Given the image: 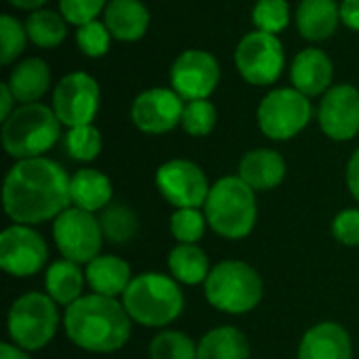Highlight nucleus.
<instances>
[{"label":"nucleus","mask_w":359,"mask_h":359,"mask_svg":"<svg viewBox=\"0 0 359 359\" xmlns=\"http://www.w3.org/2000/svg\"><path fill=\"white\" fill-rule=\"evenodd\" d=\"M2 206L6 217L19 225L55 221L72 206L65 168L44 156L17 160L4 177Z\"/></svg>","instance_id":"obj_1"},{"label":"nucleus","mask_w":359,"mask_h":359,"mask_svg":"<svg viewBox=\"0 0 359 359\" xmlns=\"http://www.w3.org/2000/svg\"><path fill=\"white\" fill-rule=\"evenodd\" d=\"M63 330L74 347L107 355L120 351L130 341L133 320L120 299L90 292L65 307Z\"/></svg>","instance_id":"obj_2"},{"label":"nucleus","mask_w":359,"mask_h":359,"mask_svg":"<svg viewBox=\"0 0 359 359\" xmlns=\"http://www.w3.org/2000/svg\"><path fill=\"white\" fill-rule=\"evenodd\" d=\"M120 301L133 324L156 330H164L177 322L185 309L181 284L172 276L160 271H143L135 276Z\"/></svg>","instance_id":"obj_3"},{"label":"nucleus","mask_w":359,"mask_h":359,"mask_svg":"<svg viewBox=\"0 0 359 359\" xmlns=\"http://www.w3.org/2000/svg\"><path fill=\"white\" fill-rule=\"evenodd\" d=\"M208 229L225 240H244L252 233L259 206L257 191L248 187L238 175L221 177L210 185V194L202 206Z\"/></svg>","instance_id":"obj_4"},{"label":"nucleus","mask_w":359,"mask_h":359,"mask_svg":"<svg viewBox=\"0 0 359 359\" xmlns=\"http://www.w3.org/2000/svg\"><path fill=\"white\" fill-rule=\"evenodd\" d=\"M61 122L44 103H23L2 122V147L15 160L42 158L61 139Z\"/></svg>","instance_id":"obj_5"},{"label":"nucleus","mask_w":359,"mask_h":359,"mask_svg":"<svg viewBox=\"0 0 359 359\" xmlns=\"http://www.w3.org/2000/svg\"><path fill=\"white\" fill-rule=\"evenodd\" d=\"M204 297L221 313L246 316L263 301V280L250 263L225 259L210 269L204 282Z\"/></svg>","instance_id":"obj_6"},{"label":"nucleus","mask_w":359,"mask_h":359,"mask_svg":"<svg viewBox=\"0 0 359 359\" xmlns=\"http://www.w3.org/2000/svg\"><path fill=\"white\" fill-rule=\"evenodd\" d=\"M59 322V305L46 292L32 290L13 301L6 313V332L13 345L36 353L50 345Z\"/></svg>","instance_id":"obj_7"},{"label":"nucleus","mask_w":359,"mask_h":359,"mask_svg":"<svg viewBox=\"0 0 359 359\" xmlns=\"http://www.w3.org/2000/svg\"><path fill=\"white\" fill-rule=\"evenodd\" d=\"M313 116L311 101L297 88H276L267 93L257 109L261 133L271 141H290L301 135Z\"/></svg>","instance_id":"obj_8"},{"label":"nucleus","mask_w":359,"mask_h":359,"mask_svg":"<svg viewBox=\"0 0 359 359\" xmlns=\"http://www.w3.org/2000/svg\"><path fill=\"white\" fill-rule=\"evenodd\" d=\"M53 242L61 259L86 267L93 259L101 255L105 238L99 225V217L69 206L53 221Z\"/></svg>","instance_id":"obj_9"},{"label":"nucleus","mask_w":359,"mask_h":359,"mask_svg":"<svg viewBox=\"0 0 359 359\" xmlns=\"http://www.w3.org/2000/svg\"><path fill=\"white\" fill-rule=\"evenodd\" d=\"M233 59L240 76L255 86L273 84L286 65V53L280 38L259 29L240 40Z\"/></svg>","instance_id":"obj_10"},{"label":"nucleus","mask_w":359,"mask_h":359,"mask_svg":"<svg viewBox=\"0 0 359 359\" xmlns=\"http://www.w3.org/2000/svg\"><path fill=\"white\" fill-rule=\"evenodd\" d=\"M101 107L99 82L86 72L63 76L53 90V111L67 128L93 124Z\"/></svg>","instance_id":"obj_11"},{"label":"nucleus","mask_w":359,"mask_h":359,"mask_svg":"<svg viewBox=\"0 0 359 359\" xmlns=\"http://www.w3.org/2000/svg\"><path fill=\"white\" fill-rule=\"evenodd\" d=\"M156 187L175 208H202L210 194L206 172L196 162L185 158L164 162L156 170Z\"/></svg>","instance_id":"obj_12"},{"label":"nucleus","mask_w":359,"mask_h":359,"mask_svg":"<svg viewBox=\"0 0 359 359\" xmlns=\"http://www.w3.org/2000/svg\"><path fill=\"white\" fill-rule=\"evenodd\" d=\"M48 263V246L32 225L13 223L0 233V267L13 278H29Z\"/></svg>","instance_id":"obj_13"},{"label":"nucleus","mask_w":359,"mask_h":359,"mask_svg":"<svg viewBox=\"0 0 359 359\" xmlns=\"http://www.w3.org/2000/svg\"><path fill=\"white\" fill-rule=\"evenodd\" d=\"M221 82V67L212 53L189 48L170 67V88L183 101L208 99Z\"/></svg>","instance_id":"obj_14"},{"label":"nucleus","mask_w":359,"mask_h":359,"mask_svg":"<svg viewBox=\"0 0 359 359\" xmlns=\"http://www.w3.org/2000/svg\"><path fill=\"white\" fill-rule=\"evenodd\" d=\"M185 101L164 86H156L137 95L130 107L133 124L145 135H164L181 126Z\"/></svg>","instance_id":"obj_15"},{"label":"nucleus","mask_w":359,"mask_h":359,"mask_svg":"<svg viewBox=\"0 0 359 359\" xmlns=\"http://www.w3.org/2000/svg\"><path fill=\"white\" fill-rule=\"evenodd\" d=\"M322 133L332 141H351L359 135V90L351 84H334L320 103Z\"/></svg>","instance_id":"obj_16"},{"label":"nucleus","mask_w":359,"mask_h":359,"mask_svg":"<svg viewBox=\"0 0 359 359\" xmlns=\"http://www.w3.org/2000/svg\"><path fill=\"white\" fill-rule=\"evenodd\" d=\"M297 359H353L351 334L339 322H320L303 334Z\"/></svg>","instance_id":"obj_17"},{"label":"nucleus","mask_w":359,"mask_h":359,"mask_svg":"<svg viewBox=\"0 0 359 359\" xmlns=\"http://www.w3.org/2000/svg\"><path fill=\"white\" fill-rule=\"evenodd\" d=\"M334 67L322 48H303L290 65L292 88L307 97L326 95L332 88Z\"/></svg>","instance_id":"obj_18"},{"label":"nucleus","mask_w":359,"mask_h":359,"mask_svg":"<svg viewBox=\"0 0 359 359\" xmlns=\"http://www.w3.org/2000/svg\"><path fill=\"white\" fill-rule=\"evenodd\" d=\"M238 177L255 191H271L286 179V160L269 147L252 149L240 160Z\"/></svg>","instance_id":"obj_19"},{"label":"nucleus","mask_w":359,"mask_h":359,"mask_svg":"<svg viewBox=\"0 0 359 359\" xmlns=\"http://www.w3.org/2000/svg\"><path fill=\"white\" fill-rule=\"evenodd\" d=\"M84 273L90 292L107 299H122L135 278L130 265L116 255H99L84 267Z\"/></svg>","instance_id":"obj_20"},{"label":"nucleus","mask_w":359,"mask_h":359,"mask_svg":"<svg viewBox=\"0 0 359 359\" xmlns=\"http://www.w3.org/2000/svg\"><path fill=\"white\" fill-rule=\"evenodd\" d=\"M151 15L141 0H109L103 13V23L107 25L114 40L137 42L145 36Z\"/></svg>","instance_id":"obj_21"},{"label":"nucleus","mask_w":359,"mask_h":359,"mask_svg":"<svg viewBox=\"0 0 359 359\" xmlns=\"http://www.w3.org/2000/svg\"><path fill=\"white\" fill-rule=\"evenodd\" d=\"M111 198H114V185L105 172L97 168H80L69 177L72 206L97 215L114 202Z\"/></svg>","instance_id":"obj_22"},{"label":"nucleus","mask_w":359,"mask_h":359,"mask_svg":"<svg viewBox=\"0 0 359 359\" xmlns=\"http://www.w3.org/2000/svg\"><path fill=\"white\" fill-rule=\"evenodd\" d=\"M294 21L305 40H328L341 25V4H337V0H301Z\"/></svg>","instance_id":"obj_23"},{"label":"nucleus","mask_w":359,"mask_h":359,"mask_svg":"<svg viewBox=\"0 0 359 359\" xmlns=\"http://www.w3.org/2000/svg\"><path fill=\"white\" fill-rule=\"evenodd\" d=\"M84 284L86 273L82 265L67 259L53 261L44 271V292L63 307H69L84 297Z\"/></svg>","instance_id":"obj_24"},{"label":"nucleus","mask_w":359,"mask_h":359,"mask_svg":"<svg viewBox=\"0 0 359 359\" xmlns=\"http://www.w3.org/2000/svg\"><path fill=\"white\" fill-rule=\"evenodd\" d=\"M17 103H38L50 88V67L40 57H29L17 63L6 80Z\"/></svg>","instance_id":"obj_25"},{"label":"nucleus","mask_w":359,"mask_h":359,"mask_svg":"<svg viewBox=\"0 0 359 359\" xmlns=\"http://www.w3.org/2000/svg\"><path fill=\"white\" fill-rule=\"evenodd\" d=\"M198 359H250L248 337L236 326H217L198 341Z\"/></svg>","instance_id":"obj_26"},{"label":"nucleus","mask_w":359,"mask_h":359,"mask_svg":"<svg viewBox=\"0 0 359 359\" xmlns=\"http://www.w3.org/2000/svg\"><path fill=\"white\" fill-rule=\"evenodd\" d=\"M210 261L198 244H177L168 252V271L183 286H200L210 273Z\"/></svg>","instance_id":"obj_27"},{"label":"nucleus","mask_w":359,"mask_h":359,"mask_svg":"<svg viewBox=\"0 0 359 359\" xmlns=\"http://www.w3.org/2000/svg\"><path fill=\"white\" fill-rule=\"evenodd\" d=\"M99 225L105 242L114 246H124L133 242L139 233V217L124 202H111L99 215Z\"/></svg>","instance_id":"obj_28"},{"label":"nucleus","mask_w":359,"mask_h":359,"mask_svg":"<svg viewBox=\"0 0 359 359\" xmlns=\"http://www.w3.org/2000/svg\"><path fill=\"white\" fill-rule=\"evenodd\" d=\"M25 32L29 42L38 48H55L67 36V21L57 11L40 8L25 19Z\"/></svg>","instance_id":"obj_29"},{"label":"nucleus","mask_w":359,"mask_h":359,"mask_svg":"<svg viewBox=\"0 0 359 359\" xmlns=\"http://www.w3.org/2000/svg\"><path fill=\"white\" fill-rule=\"evenodd\" d=\"M149 359H198V343L181 330H160L149 343Z\"/></svg>","instance_id":"obj_30"},{"label":"nucleus","mask_w":359,"mask_h":359,"mask_svg":"<svg viewBox=\"0 0 359 359\" xmlns=\"http://www.w3.org/2000/svg\"><path fill=\"white\" fill-rule=\"evenodd\" d=\"M65 151L72 160L76 162H93L99 158L103 149V137L95 124H84V126H74L67 128L63 137Z\"/></svg>","instance_id":"obj_31"},{"label":"nucleus","mask_w":359,"mask_h":359,"mask_svg":"<svg viewBox=\"0 0 359 359\" xmlns=\"http://www.w3.org/2000/svg\"><path fill=\"white\" fill-rule=\"evenodd\" d=\"M168 227L179 244H198L208 229V221L202 208H175Z\"/></svg>","instance_id":"obj_32"},{"label":"nucleus","mask_w":359,"mask_h":359,"mask_svg":"<svg viewBox=\"0 0 359 359\" xmlns=\"http://www.w3.org/2000/svg\"><path fill=\"white\" fill-rule=\"evenodd\" d=\"M252 23L259 32L278 36L290 23L288 0H257L252 6Z\"/></svg>","instance_id":"obj_33"},{"label":"nucleus","mask_w":359,"mask_h":359,"mask_svg":"<svg viewBox=\"0 0 359 359\" xmlns=\"http://www.w3.org/2000/svg\"><path fill=\"white\" fill-rule=\"evenodd\" d=\"M217 118H219V114H217V107L212 101H208V99L185 101L181 126L189 137H206L215 130Z\"/></svg>","instance_id":"obj_34"},{"label":"nucleus","mask_w":359,"mask_h":359,"mask_svg":"<svg viewBox=\"0 0 359 359\" xmlns=\"http://www.w3.org/2000/svg\"><path fill=\"white\" fill-rule=\"evenodd\" d=\"M27 32L25 23L15 19L13 15L0 17V63L11 65L17 61V57L25 50L27 44Z\"/></svg>","instance_id":"obj_35"},{"label":"nucleus","mask_w":359,"mask_h":359,"mask_svg":"<svg viewBox=\"0 0 359 359\" xmlns=\"http://www.w3.org/2000/svg\"><path fill=\"white\" fill-rule=\"evenodd\" d=\"M111 38L114 36L109 34L107 25L103 21H99V19H95L90 23H84V25H80L76 29V44L90 59H99V57L107 55Z\"/></svg>","instance_id":"obj_36"},{"label":"nucleus","mask_w":359,"mask_h":359,"mask_svg":"<svg viewBox=\"0 0 359 359\" xmlns=\"http://www.w3.org/2000/svg\"><path fill=\"white\" fill-rule=\"evenodd\" d=\"M105 6L107 0H59V13L76 27L99 19V15L105 13Z\"/></svg>","instance_id":"obj_37"},{"label":"nucleus","mask_w":359,"mask_h":359,"mask_svg":"<svg viewBox=\"0 0 359 359\" xmlns=\"http://www.w3.org/2000/svg\"><path fill=\"white\" fill-rule=\"evenodd\" d=\"M332 236L339 244L359 246V208H345L332 219Z\"/></svg>","instance_id":"obj_38"},{"label":"nucleus","mask_w":359,"mask_h":359,"mask_svg":"<svg viewBox=\"0 0 359 359\" xmlns=\"http://www.w3.org/2000/svg\"><path fill=\"white\" fill-rule=\"evenodd\" d=\"M345 181H347V189H349L351 198L359 204V147L351 154V158L347 162Z\"/></svg>","instance_id":"obj_39"},{"label":"nucleus","mask_w":359,"mask_h":359,"mask_svg":"<svg viewBox=\"0 0 359 359\" xmlns=\"http://www.w3.org/2000/svg\"><path fill=\"white\" fill-rule=\"evenodd\" d=\"M341 23L353 32H359V0L341 2Z\"/></svg>","instance_id":"obj_40"},{"label":"nucleus","mask_w":359,"mask_h":359,"mask_svg":"<svg viewBox=\"0 0 359 359\" xmlns=\"http://www.w3.org/2000/svg\"><path fill=\"white\" fill-rule=\"evenodd\" d=\"M15 103H17V99H15L13 90L8 88L6 82H2V84H0V120H2V122L17 109Z\"/></svg>","instance_id":"obj_41"},{"label":"nucleus","mask_w":359,"mask_h":359,"mask_svg":"<svg viewBox=\"0 0 359 359\" xmlns=\"http://www.w3.org/2000/svg\"><path fill=\"white\" fill-rule=\"evenodd\" d=\"M0 359H32L29 351L13 345V343H2L0 345Z\"/></svg>","instance_id":"obj_42"},{"label":"nucleus","mask_w":359,"mask_h":359,"mask_svg":"<svg viewBox=\"0 0 359 359\" xmlns=\"http://www.w3.org/2000/svg\"><path fill=\"white\" fill-rule=\"evenodd\" d=\"M11 6H15V8H21V11H29V13H34V11H40L48 0H6Z\"/></svg>","instance_id":"obj_43"}]
</instances>
